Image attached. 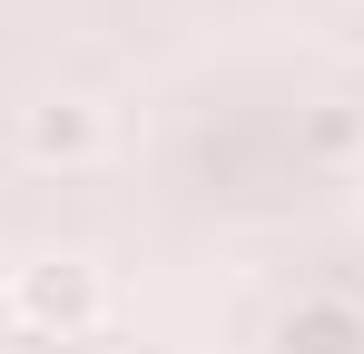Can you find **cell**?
<instances>
[{"label":"cell","instance_id":"7a4b0ae2","mask_svg":"<svg viewBox=\"0 0 364 354\" xmlns=\"http://www.w3.org/2000/svg\"><path fill=\"white\" fill-rule=\"evenodd\" d=\"M20 158L30 168H99L109 158V109L79 99V89H50L20 109Z\"/></svg>","mask_w":364,"mask_h":354},{"label":"cell","instance_id":"6da1fadb","mask_svg":"<svg viewBox=\"0 0 364 354\" xmlns=\"http://www.w3.org/2000/svg\"><path fill=\"white\" fill-rule=\"evenodd\" d=\"M99 315H109V266L99 256H30L20 276H10V325L20 335H40V345H79V335H99Z\"/></svg>","mask_w":364,"mask_h":354},{"label":"cell","instance_id":"3957f363","mask_svg":"<svg viewBox=\"0 0 364 354\" xmlns=\"http://www.w3.org/2000/svg\"><path fill=\"white\" fill-rule=\"evenodd\" d=\"M266 354H364V305L335 286H305L296 305H276Z\"/></svg>","mask_w":364,"mask_h":354}]
</instances>
